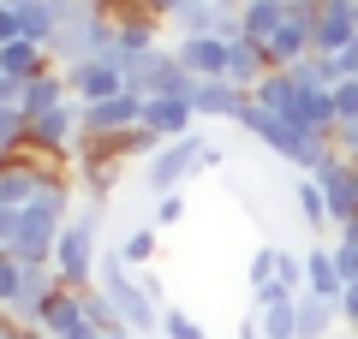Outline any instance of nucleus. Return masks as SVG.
I'll use <instances>...</instances> for the list:
<instances>
[{"label": "nucleus", "mask_w": 358, "mask_h": 339, "mask_svg": "<svg viewBox=\"0 0 358 339\" xmlns=\"http://www.w3.org/2000/svg\"><path fill=\"white\" fill-rule=\"evenodd\" d=\"M192 107H197V119H239V113L251 107V89L227 84V77H197Z\"/></svg>", "instance_id": "nucleus-6"}, {"label": "nucleus", "mask_w": 358, "mask_h": 339, "mask_svg": "<svg viewBox=\"0 0 358 339\" xmlns=\"http://www.w3.org/2000/svg\"><path fill=\"white\" fill-rule=\"evenodd\" d=\"M268 72H275V66H268L263 42H251V36L227 42V84H239V89H257V77H268Z\"/></svg>", "instance_id": "nucleus-11"}, {"label": "nucleus", "mask_w": 358, "mask_h": 339, "mask_svg": "<svg viewBox=\"0 0 358 339\" xmlns=\"http://www.w3.org/2000/svg\"><path fill=\"white\" fill-rule=\"evenodd\" d=\"M0 6H13V13H18V6H30V0H0Z\"/></svg>", "instance_id": "nucleus-29"}, {"label": "nucleus", "mask_w": 358, "mask_h": 339, "mask_svg": "<svg viewBox=\"0 0 358 339\" xmlns=\"http://www.w3.org/2000/svg\"><path fill=\"white\" fill-rule=\"evenodd\" d=\"M179 220H185V197H179V190H173V197H155V209H150V226H155V232H173Z\"/></svg>", "instance_id": "nucleus-22"}, {"label": "nucleus", "mask_w": 358, "mask_h": 339, "mask_svg": "<svg viewBox=\"0 0 358 339\" xmlns=\"http://www.w3.org/2000/svg\"><path fill=\"white\" fill-rule=\"evenodd\" d=\"M143 6H150V18H162V24H167V18H173L185 0H143Z\"/></svg>", "instance_id": "nucleus-28"}, {"label": "nucleus", "mask_w": 358, "mask_h": 339, "mask_svg": "<svg viewBox=\"0 0 358 339\" xmlns=\"http://www.w3.org/2000/svg\"><path fill=\"white\" fill-rule=\"evenodd\" d=\"M173 54L192 77H227V42L221 36H179Z\"/></svg>", "instance_id": "nucleus-9"}, {"label": "nucleus", "mask_w": 358, "mask_h": 339, "mask_svg": "<svg viewBox=\"0 0 358 339\" xmlns=\"http://www.w3.org/2000/svg\"><path fill=\"white\" fill-rule=\"evenodd\" d=\"M78 137H84V119H78L72 107H60V113H42V119H30V155H66Z\"/></svg>", "instance_id": "nucleus-7"}, {"label": "nucleus", "mask_w": 358, "mask_h": 339, "mask_svg": "<svg viewBox=\"0 0 358 339\" xmlns=\"http://www.w3.org/2000/svg\"><path fill=\"white\" fill-rule=\"evenodd\" d=\"M287 18H293V0H239V24L251 42H268Z\"/></svg>", "instance_id": "nucleus-13"}, {"label": "nucleus", "mask_w": 358, "mask_h": 339, "mask_svg": "<svg viewBox=\"0 0 358 339\" xmlns=\"http://www.w3.org/2000/svg\"><path fill=\"white\" fill-rule=\"evenodd\" d=\"M203 149H209V143L197 137V131H185V137L162 143V149L143 161V185H150L155 197H173V190L185 185L192 173H203Z\"/></svg>", "instance_id": "nucleus-2"}, {"label": "nucleus", "mask_w": 358, "mask_h": 339, "mask_svg": "<svg viewBox=\"0 0 358 339\" xmlns=\"http://www.w3.org/2000/svg\"><path fill=\"white\" fill-rule=\"evenodd\" d=\"M66 101H72V89H66V72H42V77H30L24 84V119H42V113H60Z\"/></svg>", "instance_id": "nucleus-14"}, {"label": "nucleus", "mask_w": 358, "mask_h": 339, "mask_svg": "<svg viewBox=\"0 0 358 339\" xmlns=\"http://www.w3.org/2000/svg\"><path fill=\"white\" fill-rule=\"evenodd\" d=\"M6 42H18V13L13 6H0V48H6Z\"/></svg>", "instance_id": "nucleus-27"}, {"label": "nucleus", "mask_w": 358, "mask_h": 339, "mask_svg": "<svg viewBox=\"0 0 358 339\" xmlns=\"http://www.w3.org/2000/svg\"><path fill=\"white\" fill-rule=\"evenodd\" d=\"M18 286H24V262H18L13 250H0V310L13 315V303H18Z\"/></svg>", "instance_id": "nucleus-21"}, {"label": "nucleus", "mask_w": 358, "mask_h": 339, "mask_svg": "<svg viewBox=\"0 0 358 339\" xmlns=\"http://www.w3.org/2000/svg\"><path fill=\"white\" fill-rule=\"evenodd\" d=\"M334 315H341V303H334V298L299 292V339H322V333L334 327Z\"/></svg>", "instance_id": "nucleus-17"}, {"label": "nucleus", "mask_w": 358, "mask_h": 339, "mask_svg": "<svg viewBox=\"0 0 358 339\" xmlns=\"http://www.w3.org/2000/svg\"><path fill=\"white\" fill-rule=\"evenodd\" d=\"M0 72H13V77H24V84H30V77L54 72V66H48V48H42V42H24V36H18V42L0 48Z\"/></svg>", "instance_id": "nucleus-15"}, {"label": "nucleus", "mask_w": 358, "mask_h": 339, "mask_svg": "<svg viewBox=\"0 0 358 339\" xmlns=\"http://www.w3.org/2000/svg\"><path fill=\"white\" fill-rule=\"evenodd\" d=\"M96 220H102V209H84L60 232V244H54V274H60L66 292H90V280H96V256H90V232H96Z\"/></svg>", "instance_id": "nucleus-3"}, {"label": "nucleus", "mask_w": 358, "mask_h": 339, "mask_svg": "<svg viewBox=\"0 0 358 339\" xmlns=\"http://www.w3.org/2000/svg\"><path fill=\"white\" fill-rule=\"evenodd\" d=\"M329 96H334V119H341V126H358V77H346V84H334Z\"/></svg>", "instance_id": "nucleus-23"}, {"label": "nucleus", "mask_w": 358, "mask_h": 339, "mask_svg": "<svg viewBox=\"0 0 358 339\" xmlns=\"http://www.w3.org/2000/svg\"><path fill=\"white\" fill-rule=\"evenodd\" d=\"M352 24H358V6H352Z\"/></svg>", "instance_id": "nucleus-30"}, {"label": "nucleus", "mask_w": 358, "mask_h": 339, "mask_svg": "<svg viewBox=\"0 0 358 339\" xmlns=\"http://www.w3.org/2000/svg\"><path fill=\"white\" fill-rule=\"evenodd\" d=\"M263 54H268V66H275V72H293L299 60H310V54H317V48H310V24H305V18H287V24L263 42Z\"/></svg>", "instance_id": "nucleus-10"}, {"label": "nucleus", "mask_w": 358, "mask_h": 339, "mask_svg": "<svg viewBox=\"0 0 358 339\" xmlns=\"http://www.w3.org/2000/svg\"><path fill=\"white\" fill-rule=\"evenodd\" d=\"M78 119H84V137L108 143V137H120V131H138V126H143V96H138V89H120L114 101L78 107Z\"/></svg>", "instance_id": "nucleus-5"}, {"label": "nucleus", "mask_w": 358, "mask_h": 339, "mask_svg": "<svg viewBox=\"0 0 358 339\" xmlns=\"http://www.w3.org/2000/svg\"><path fill=\"white\" fill-rule=\"evenodd\" d=\"M162 333H167V339H203V333H197V322H192L185 310H167V315H162Z\"/></svg>", "instance_id": "nucleus-24"}, {"label": "nucleus", "mask_w": 358, "mask_h": 339, "mask_svg": "<svg viewBox=\"0 0 358 339\" xmlns=\"http://www.w3.org/2000/svg\"><path fill=\"white\" fill-rule=\"evenodd\" d=\"M221 13H227V6H221V0H185V6H179V13L167 18V24H173L179 36H215Z\"/></svg>", "instance_id": "nucleus-16"}, {"label": "nucleus", "mask_w": 358, "mask_h": 339, "mask_svg": "<svg viewBox=\"0 0 358 339\" xmlns=\"http://www.w3.org/2000/svg\"><path fill=\"white\" fill-rule=\"evenodd\" d=\"M334 268H341V280L352 286L358 280V244H334Z\"/></svg>", "instance_id": "nucleus-25"}, {"label": "nucleus", "mask_w": 358, "mask_h": 339, "mask_svg": "<svg viewBox=\"0 0 358 339\" xmlns=\"http://www.w3.org/2000/svg\"><path fill=\"white\" fill-rule=\"evenodd\" d=\"M155 244H162V232H155V226H138V232H126V244H120V262L126 268H150L155 262Z\"/></svg>", "instance_id": "nucleus-19"}, {"label": "nucleus", "mask_w": 358, "mask_h": 339, "mask_svg": "<svg viewBox=\"0 0 358 339\" xmlns=\"http://www.w3.org/2000/svg\"><path fill=\"white\" fill-rule=\"evenodd\" d=\"M341 268H334V250H310L305 256V292H317V298H341Z\"/></svg>", "instance_id": "nucleus-18"}, {"label": "nucleus", "mask_w": 358, "mask_h": 339, "mask_svg": "<svg viewBox=\"0 0 358 339\" xmlns=\"http://www.w3.org/2000/svg\"><path fill=\"white\" fill-rule=\"evenodd\" d=\"M293 202H299V214H305L310 226H317V220H329V197H322V185H317V179H299V185H293Z\"/></svg>", "instance_id": "nucleus-20"}, {"label": "nucleus", "mask_w": 358, "mask_h": 339, "mask_svg": "<svg viewBox=\"0 0 358 339\" xmlns=\"http://www.w3.org/2000/svg\"><path fill=\"white\" fill-rule=\"evenodd\" d=\"M334 303H341V315L358 327V280H352V286H341V298H334Z\"/></svg>", "instance_id": "nucleus-26"}, {"label": "nucleus", "mask_w": 358, "mask_h": 339, "mask_svg": "<svg viewBox=\"0 0 358 339\" xmlns=\"http://www.w3.org/2000/svg\"><path fill=\"white\" fill-rule=\"evenodd\" d=\"M352 36H358L352 6H322V13H317V24H310V48H317V54H341Z\"/></svg>", "instance_id": "nucleus-12"}, {"label": "nucleus", "mask_w": 358, "mask_h": 339, "mask_svg": "<svg viewBox=\"0 0 358 339\" xmlns=\"http://www.w3.org/2000/svg\"><path fill=\"white\" fill-rule=\"evenodd\" d=\"M143 126H150L162 143H173V137H185V131L197 126V107L185 96H150L143 101Z\"/></svg>", "instance_id": "nucleus-8"}, {"label": "nucleus", "mask_w": 358, "mask_h": 339, "mask_svg": "<svg viewBox=\"0 0 358 339\" xmlns=\"http://www.w3.org/2000/svg\"><path fill=\"white\" fill-rule=\"evenodd\" d=\"M66 89H72L78 107H96V101H114L120 89H126V66L108 60V54H96V60H78L66 66Z\"/></svg>", "instance_id": "nucleus-4"}, {"label": "nucleus", "mask_w": 358, "mask_h": 339, "mask_svg": "<svg viewBox=\"0 0 358 339\" xmlns=\"http://www.w3.org/2000/svg\"><path fill=\"white\" fill-rule=\"evenodd\" d=\"M102 298L114 303V322L120 327H131V333H150V327H162V310H155V292L150 286H138L131 280V268L120 262H102Z\"/></svg>", "instance_id": "nucleus-1"}]
</instances>
